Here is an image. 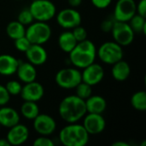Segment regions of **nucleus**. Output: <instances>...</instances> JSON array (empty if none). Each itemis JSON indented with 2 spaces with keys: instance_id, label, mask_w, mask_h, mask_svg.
Masks as SVG:
<instances>
[{
  "instance_id": "38",
  "label": "nucleus",
  "mask_w": 146,
  "mask_h": 146,
  "mask_svg": "<svg viewBox=\"0 0 146 146\" xmlns=\"http://www.w3.org/2000/svg\"><path fill=\"white\" fill-rule=\"evenodd\" d=\"M111 146H130V145L125 141H115L112 143Z\"/></svg>"
},
{
  "instance_id": "20",
  "label": "nucleus",
  "mask_w": 146,
  "mask_h": 146,
  "mask_svg": "<svg viewBox=\"0 0 146 146\" xmlns=\"http://www.w3.org/2000/svg\"><path fill=\"white\" fill-rule=\"evenodd\" d=\"M85 103L86 113L103 114L107 108V102L105 98L98 95H92L85 100Z\"/></svg>"
},
{
  "instance_id": "33",
  "label": "nucleus",
  "mask_w": 146,
  "mask_h": 146,
  "mask_svg": "<svg viewBox=\"0 0 146 146\" xmlns=\"http://www.w3.org/2000/svg\"><path fill=\"white\" fill-rule=\"evenodd\" d=\"M10 100V95L7 92L5 86L0 84V106L6 105Z\"/></svg>"
},
{
  "instance_id": "16",
  "label": "nucleus",
  "mask_w": 146,
  "mask_h": 146,
  "mask_svg": "<svg viewBox=\"0 0 146 146\" xmlns=\"http://www.w3.org/2000/svg\"><path fill=\"white\" fill-rule=\"evenodd\" d=\"M27 61L34 66H41L45 63L48 54L42 44H32L25 52Z\"/></svg>"
},
{
  "instance_id": "40",
  "label": "nucleus",
  "mask_w": 146,
  "mask_h": 146,
  "mask_svg": "<svg viewBox=\"0 0 146 146\" xmlns=\"http://www.w3.org/2000/svg\"><path fill=\"white\" fill-rule=\"evenodd\" d=\"M0 127H1V126H0Z\"/></svg>"
},
{
  "instance_id": "19",
  "label": "nucleus",
  "mask_w": 146,
  "mask_h": 146,
  "mask_svg": "<svg viewBox=\"0 0 146 146\" xmlns=\"http://www.w3.org/2000/svg\"><path fill=\"white\" fill-rule=\"evenodd\" d=\"M19 61L9 54L0 55V74L4 76L13 75L16 73Z\"/></svg>"
},
{
  "instance_id": "17",
  "label": "nucleus",
  "mask_w": 146,
  "mask_h": 146,
  "mask_svg": "<svg viewBox=\"0 0 146 146\" xmlns=\"http://www.w3.org/2000/svg\"><path fill=\"white\" fill-rule=\"evenodd\" d=\"M19 122L20 115L15 109L6 106L0 109V126L10 128Z\"/></svg>"
},
{
  "instance_id": "12",
  "label": "nucleus",
  "mask_w": 146,
  "mask_h": 146,
  "mask_svg": "<svg viewBox=\"0 0 146 146\" xmlns=\"http://www.w3.org/2000/svg\"><path fill=\"white\" fill-rule=\"evenodd\" d=\"M33 121L34 130L42 136L51 135L56 128L54 118L46 114H38Z\"/></svg>"
},
{
  "instance_id": "34",
  "label": "nucleus",
  "mask_w": 146,
  "mask_h": 146,
  "mask_svg": "<svg viewBox=\"0 0 146 146\" xmlns=\"http://www.w3.org/2000/svg\"><path fill=\"white\" fill-rule=\"evenodd\" d=\"M114 25V21L110 19H105L101 23V30L104 33H110Z\"/></svg>"
},
{
  "instance_id": "8",
  "label": "nucleus",
  "mask_w": 146,
  "mask_h": 146,
  "mask_svg": "<svg viewBox=\"0 0 146 146\" xmlns=\"http://www.w3.org/2000/svg\"><path fill=\"white\" fill-rule=\"evenodd\" d=\"M115 42L121 46H127L131 44L134 39V32L131 28L128 22L115 21L111 32Z\"/></svg>"
},
{
  "instance_id": "6",
  "label": "nucleus",
  "mask_w": 146,
  "mask_h": 146,
  "mask_svg": "<svg viewBox=\"0 0 146 146\" xmlns=\"http://www.w3.org/2000/svg\"><path fill=\"white\" fill-rule=\"evenodd\" d=\"M97 54L104 63L113 65L122 59V46L115 41H108L101 44L98 50H97Z\"/></svg>"
},
{
  "instance_id": "29",
  "label": "nucleus",
  "mask_w": 146,
  "mask_h": 146,
  "mask_svg": "<svg viewBox=\"0 0 146 146\" xmlns=\"http://www.w3.org/2000/svg\"><path fill=\"white\" fill-rule=\"evenodd\" d=\"M5 88L7 90V92L9 93V95L11 96H16V95H20L21 89H22V86L20 82L16 81V80H10L9 82H7Z\"/></svg>"
},
{
  "instance_id": "23",
  "label": "nucleus",
  "mask_w": 146,
  "mask_h": 146,
  "mask_svg": "<svg viewBox=\"0 0 146 146\" xmlns=\"http://www.w3.org/2000/svg\"><path fill=\"white\" fill-rule=\"evenodd\" d=\"M6 33L10 38L15 40L18 38L25 36L26 28H25V26L20 23L18 21H10L7 25Z\"/></svg>"
},
{
  "instance_id": "35",
  "label": "nucleus",
  "mask_w": 146,
  "mask_h": 146,
  "mask_svg": "<svg viewBox=\"0 0 146 146\" xmlns=\"http://www.w3.org/2000/svg\"><path fill=\"white\" fill-rule=\"evenodd\" d=\"M136 13L139 15L146 16V0H140L139 3H136Z\"/></svg>"
},
{
  "instance_id": "2",
  "label": "nucleus",
  "mask_w": 146,
  "mask_h": 146,
  "mask_svg": "<svg viewBox=\"0 0 146 146\" xmlns=\"http://www.w3.org/2000/svg\"><path fill=\"white\" fill-rule=\"evenodd\" d=\"M68 54L71 63L74 67L83 69L95 62L97 49L93 42L86 38L78 42Z\"/></svg>"
},
{
  "instance_id": "39",
  "label": "nucleus",
  "mask_w": 146,
  "mask_h": 146,
  "mask_svg": "<svg viewBox=\"0 0 146 146\" xmlns=\"http://www.w3.org/2000/svg\"><path fill=\"white\" fill-rule=\"evenodd\" d=\"M9 143L7 139H0V146H9Z\"/></svg>"
},
{
  "instance_id": "11",
  "label": "nucleus",
  "mask_w": 146,
  "mask_h": 146,
  "mask_svg": "<svg viewBox=\"0 0 146 146\" xmlns=\"http://www.w3.org/2000/svg\"><path fill=\"white\" fill-rule=\"evenodd\" d=\"M83 127L89 135H97L104 132L106 121L102 114L86 113L84 116Z\"/></svg>"
},
{
  "instance_id": "25",
  "label": "nucleus",
  "mask_w": 146,
  "mask_h": 146,
  "mask_svg": "<svg viewBox=\"0 0 146 146\" xmlns=\"http://www.w3.org/2000/svg\"><path fill=\"white\" fill-rule=\"evenodd\" d=\"M131 105L139 111H145L146 110V92L145 91H139L133 94L130 99Z\"/></svg>"
},
{
  "instance_id": "36",
  "label": "nucleus",
  "mask_w": 146,
  "mask_h": 146,
  "mask_svg": "<svg viewBox=\"0 0 146 146\" xmlns=\"http://www.w3.org/2000/svg\"><path fill=\"white\" fill-rule=\"evenodd\" d=\"M92 4L98 9H105L112 2V0H91Z\"/></svg>"
},
{
  "instance_id": "14",
  "label": "nucleus",
  "mask_w": 146,
  "mask_h": 146,
  "mask_svg": "<svg viewBox=\"0 0 146 146\" xmlns=\"http://www.w3.org/2000/svg\"><path fill=\"white\" fill-rule=\"evenodd\" d=\"M44 94V89L43 86L34 81L26 83L21 89V97L24 101H32V102H38L39 101Z\"/></svg>"
},
{
  "instance_id": "9",
  "label": "nucleus",
  "mask_w": 146,
  "mask_h": 146,
  "mask_svg": "<svg viewBox=\"0 0 146 146\" xmlns=\"http://www.w3.org/2000/svg\"><path fill=\"white\" fill-rule=\"evenodd\" d=\"M56 21L60 27L65 29H73L80 25L81 15L79 11L73 8L62 9L56 15Z\"/></svg>"
},
{
  "instance_id": "37",
  "label": "nucleus",
  "mask_w": 146,
  "mask_h": 146,
  "mask_svg": "<svg viewBox=\"0 0 146 146\" xmlns=\"http://www.w3.org/2000/svg\"><path fill=\"white\" fill-rule=\"evenodd\" d=\"M68 3L72 8H76L81 4L82 0H68Z\"/></svg>"
},
{
  "instance_id": "31",
  "label": "nucleus",
  "mask_w": 146,
  "mask_h": 146,
  "mask_svg": "<svg viewBox=\"0 0 146 146\" xmlns=\"http://www.w3.org/2000/svg\"><path fill=\"white\" fill-rule=\"evenodd\" d=\"M71 32L77 42H80V41H82V40L87 38V32H86V28H84L80 25L74 27L73 31H71Z\"/></svg>"
},
{
  "instance_id": "4",
  "label": "nucleus",
  "mask_w": 146,
  "mask_h": 146,
  "mask_svg": "<svg viewBox=\"0 0 146 146\" xmlns=\"http://www.w3.org/2000/svg\"><path fill=\"white\" fill-rule=\"evenodd\" d=\"M25 36L31 44H43L51 37V28L44 21L32 22L26 29Z\"/></svg>"
},
{
  "instance_id": "3",
  "label": "nucleus",
  "mask_w": 146,
  "mask_h": 146,
  "mask_svg": "<svg viewBox=\"0 0 146 146\" xmlns=\"http://www.w3.org/2000/svg\"><path fill=\"white\" fill-rule=\"evenodd\" d=\"M89 133L83 125L69 123L59 133V140L64 146H85L89 141Z\"/></svg>"
},
{
  "instance_id": "28",
  "label": "nucleus",
  "mask_w": 146,
  "mask_h": 146,
  "mask_svg": "<svg viewBox=\"0 0 146 146\" xmlns=\"http://www.w3.org/2000/svg\"><path fill=\"white\" fill-rule=\"evenodd\" d=\"M17 21L20 23H21L22 25L27 26V25H30L32 22H33L34 19H33V16L31 11L29 10V9H24L19 13Z\"/></svg>"
},
{
  "instance_id": "7",
  "label": "nucleus",
  "mask_w": 146,
  "mask_h": 146,
  "mask_svg": "<svg viewBox=\"0 0 146 146\" xmlns=\"http://www.w3.org/2000/svg\"><path fill=\"white\" fill-rule=\"evenodd\" d=\"M55 81L61 88L74 89L82 81L81 72L74 68H62L56 73Z\"/></svg>"
},
{
  "instance_id": "5",
  "label": "nucleus",
  "mask_w": 146,
  "mask_h": 146,
  "mask_svg": "<svg viewBox=\"0 0 146 146\" xmlns=\"http://www.w3.org/2000/svg\"><path fill=\"white\" fill-rule=\"evenodd\" d=\"M37 21H48L56 14L55 4L50 0H33L28 8Z\"/></svg>"
},
{
  "instance_id": "13",
  "label": "nucleus",
  "mask_w": 146,
  "mask_h": 146,
  "mask_svg": "<svg viewBox=\"0 0 146 146\" xmlns=\"http://www.w3.org/2000/svg\"><path fill=\"white\" fill-rule=\"evenodd\" d=\"M104 77V68L98 63L92 62L87 67L83 68L81 73L82 81L93 86L100 83Z\"/></svg>"
},
{
  "instance_id": "27",
  "label": "nucleus",
  "mask_w": 146,
  "mask_h": 146,
  "mask_svg": "<svg viewBox=\"0 0 146 146\" xmlns=\"http://www.w3.org/2000/svg\"><path fill=\"white\" fill-rule=\"evenodd\" d=\"M92 86L81 81L74 88L75 89V95L77 97H79L80 98L86 100L92 95Z\"/></svg>"
},
{
  "instance_id": "26",
  "label": "nucleus",
  "mask_w": 146,
  "mask_h": 146,
  "mask_svg": "<svg viewBox=\"0 0 146 146\" xmlns=\"http://www.w3.org/2000/svg\"><path fill=\"white\" fill-rule=\"evenodd\" d=\"M129 25L134 33H146V21L145 17L139 15V14H135L130 20Z\"/></svg>"
},
{
  "instance_id": "18",
  "label": "nucleus",
  "mask_w": 146,
  "mask_h": 146,
  "mask_svg": "<svg viewBox=\"0 0 146 146\" xmlns=\"http://www.w3.org/2000/svg\"><path fill=\"white\" fill-rule=\"evenodd\" d=\"M15 74H17L19 80L25 84L34 81L37 78V71L35 66L29 62H19Z\"/></svg>"
},
{
  "instance_id": "15",
  "label": "nucleus",
  "mask_w": 146,
  "mask_h": 146,
  "mask_svg": "<svg viewBox=\"0 0 146 146\" xmlns=\"http://www.w3.org/2000/svg\"><path fill=\"white\" fill-rule=\"evenodd\" d=\"M6 139L10 145H21L29 138V130L23 124H16L9 128Z\"/></svg>"
},
{
  "instance_id": "32",
  "label": "nucleus",
  "mask_w": 146,
  "mask_h": 146,
  "mask_svg": "<svg viewBox=\"0 0 146 146\" xmlns=\"http://www.w3.org/2000/svg\"><path fill=\"white\" fill-rule=\"evenodd\" d=\"M33 145L34 146H54L53 141L48 138V136H42L37 138L33 141Z\"/></svg>"
},
{
  "instance_id": "24",
  "label": "nucleus",
  "mask_w": 146,
  "mask_h": 146,
  "mask_svg": "<svg viewBox=\"0 0 146 146\" xmlns=\"http://www.w3.org/2000/svg\"><path fill=\"white\" fill-rule=\"evenodd\" d=\"M21 115L27 120H33L39 114V108L36 102L24 101L21 106Z\"/></svg>"
},
{
  "instance_id": "10",
  "label": "nucleus",
  "mask_w": 146,
  "mask_h": 146,
  "mask_svg": "<svg viewBox=\"0 0 146 146\" xmlns=\"http://www.w3.org/2000/svg\"><path fill=\"white\" fill-rule=\"evenodd\" d=\"M136 14V3L134 0H118L114 9L115 21L128 22Z\"/></svg>"
},
{
  "instance_id": "21",
  "label": "nucleus",
  "mask_w": 146,
  "mask_h": 146,
  "mask_svg": "<svg viewBox=\"0 0 146 146\" xmlns=\"http://www.w3.org/2000/svg\"><path fill=\"white\" fill-rule=\"evenodd\" d=\"M130 73H131V68L129 64L127 62L123 61L122 59L113 64L111 69V74L115 80L117 81L126 80L129 77Z\"/></svg>"
},
{
  "instance_id": "1",
  "label": "nucleus",
  "mask_w": 146,
  "mask_h": 146,
  "mask_svg": "<svg viewBox=\"0 0 146 146\" xmlns=\"http://www.w3.org/2000/svg\"><path fill=\"white\" fill-rule=\"evenodd\" d=\"M60 117L68 123H76L86 114L85 100L76 95L64 98L58 107Z\"/></svg>"
},
{
  "instance_id": "22",
  "label": "nucleus",
  "mask_w": 146,
  "mask_h": 146,
  "mask_svg": "<svg viewBox=\"0 0 146 146\" xmlns=\"http://www.w3.org/2000/svg\"><path fill=\"white\" fill-rule=\"evenodd\" d=\"M78 42L74 37L71 31H65L62 33L58 37V44L60 49L66 52L69 53L76 45Z\"/></svg>"
},
{
  "instance_id": "41",
  "label": "nucleus",
  "mask_w": 146,
  "mask_h": 146,
  "mask_svg": "<svg viewBox=\"0 0 146 146\" xmlns=\"http://www.w3.org/2000/svg\"></svg>"
},
{
  "instance_id": "30",
  "label": "nucleus",
  "mask_w": 146,
  "mask_h": 146,
  "mask_svg": "<svg viewBox=\"0 0 146 146\" xmlns=\"http://www.w3.org/2000/svg\"><path fill=\"white\" fill-rule=\"evenodd\" d=\"M32 44L26 36H22L15 39V47L21 52H26Z\"/></svg>"
}]
</instances>
